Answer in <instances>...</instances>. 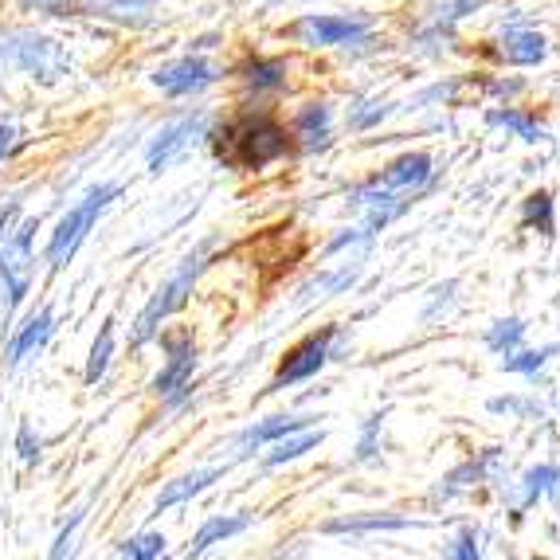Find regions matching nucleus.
I'll return each mask as SVG.
<instances>
[{"label":"nucleus","instance_id":"1","mask_svg":"<svg viewBox=\"0 0 560 560\" xmlns=\"http://www.w3.org/2000/svg\"><path fill=\"white\" fill-rule=\"evenodd\" d=\"M114 200H121L118 180H98V185L86 188L83 197L59 215L56 228H51V235H47V243H44L47 271L51 275L67 271V262L75 259V252L86 243V235L94 232V224L114 208Z\"/></svg>","mask_w":560,"mask_h":560},{"label":"nucleus","instance_id":"2","mask_svg":"<svg viewBox=\"0 0 560 560\" xmlns=\"http://www.w3.org/2000/svg\"><path fill=\"white\" fill-rule=\"evenodd\" d=\"M208 141H212L215 158L232 161L240 168H262L287 158L290 150L287 130L267 114H252V118L232 121V126H220V130L208 133Z\"/></svg>","mask_w":560,"mask_h":560},{"label":"nucleus","instance_id":"3","mask_svg":"<svg viewBox=\"0 0 560 560\" xmlns=\"http://www.w3.org/2000/svg\"><path fill=\"white\" fill-rule=\"evenodd\" d=\"M36 232L39 215H24L16 220L0 247V322H12L24 299L32 294V279H36Z\"/></svg>","mask_w":560,"mask_h":560},{"label":"nucleus","instance_id":"4","mask_svg":"<svg viewBox=\"0 0 560 560\" xmlns=\"http://www.w3.org/2000/svg\"><path fill=\"white\" fill-rule=\"evenodd\" d=\"M0 67H12L36 83H59L71 71V56L59 39L32 28H0Z\"/></svg>","mask_w":560,"mask_h":560},{"label":"nucleus","instance_id":"5","mask_svg":"<svg viewBox=\"0 0 560 560\" xmlns=\"http://www.w3.org/2000/svg\"><path fill=\"white\" fill-rule=\"evenodd\" d=\"M208 247H212V243H205V247H197V252L188 255V259H180V267H177L173 275H168L165 287L153 290L150 306L141 310L138 322H133V329H130V349L150 346L153 337L161 334V322L173 318V314H177V310L185 306L188 294H192V287H197L200 271H205V255H208Z\"/></svg>","mask_w":560,"mask_h":560},{"label":"nucleus","instance_id":"6","mask_svg":"<svg viewBox=\"0 0 560 560\" xmlns=\"http://www.w3.org/2000/svg\"><path fill=\"white\" fill-rule=\"evenodd\" d=\"M153 341L165 349V364H161V373L153 376L150 393L158 396V400H165L168 408H177V404H185L188 393H192L197 346H192V337L188 334H158Z\"/></svg>","mask_w":560,"mask_h":560},{"label":"nucleus","instance_id":"7","mask_svg":"<svg viewBox=\"0 0 560 560\" xmlns=\"http://www.w3.org/2000/svg\"><path fill=\"white\" fill-rule=\"evenodd\" d=\"M200 138H208L205 114H185V118L161 126V130L150 138V145H145V165H150L153 177H158V173H165V168L177 165V161L185 158V153L192 150V145H197Z\"/></svg>","mask_w":560,"mask_h":560},{"label":"nucleus","instance_id":"8","mask_svg":"<svg viewBox=\"0 0 560 560\" xmlns=\"http://www.w3.org/2000/svg\"><path fill=\"white\" fill-rule=\"evenodd\" d=\"M334 337H337V326H326V329H318V334L302 337L299 346L282 357L279 373H275V381H271V388H267V393H282V388H290V384L318 376L322 369H326L329 357H334V349H329V346H334Z\"/></svg>","mask_w":560,"mask_h":560},{"label":"nucleus","instance_id":"9","mask_svg":"<svg viewBox=\"0 0 560 560\" xmlns=\"http://www.w3.org/2000/svg\"><path fill=\"white\" fill-rule=\"evenodd\" d=\"M51 337H56V310L51 306L28 310V314L9 329V337H4V346H0V361H4V369H20L24 361H32L36 353H44Z\"/></svg>","mask_w":560,"mask_h":560},{"label":"nucleus","instance_id":"10","mask_svg":"<svg viewBox=\"0 0 560 560\" xmlns=\"http://www.w3.org/2000/svg\"><path fill=\"white\" fill-rule=\"evenodd\" d=\"M150 83L168 98H185V94H200L205 86L215 83V67L197 56H185L177 63H161L150 75Z\"/></svg>","mask_w":560,"mask_h":560},{"label":"nucleus","instance_id":"11","mask_svg":"<svg viewBox=\"0 0 560 560\" xmlns=\"http://www.w3.org/2000/svg\"><path fill=\"white\" fill-rule=\"evenodd\" d=\"M369 32L364 20H349V16H306L299 20L290 36L302 39L310 47H334V44H349V39H361Z\"/></svg>","mask_w":560,"mask_h":560},{"label":"nucleus","instance_id":"12","mask_svg":"<svg viewBox=\"0 0 560 560\" xmlns=\"http://www.w3.org/2000/svg\"><path fill=\"white\" fill-rule=\"evenodd\" d=\"M314 420H318V416H267V420H259V423H252L247 431H240L235 447H240V455H252V451H262L267 443L290 435V431L310 428Z\"/></svg>","mask_w":560,"mask_h":560},{"label":"nucleus","instance_id":"13","mask_svg":"<svg viewBox=\"0 0 560 560\" xmlns=\"http://www.w3.org/2000/svg\"><path fill=\"white\" fill-rule=\"evenodd\" d=\"M224 475H228V467H208V470H192V475L173 478V482L158 494V502H153V514H165V510H173V505L192 502V498L205 494L208 486H215Z\"/></svg>","mask_w":560,"mask_h":560},{"label":"nucleus","instance_id":"14","mask_svg":"<svg viewBox=\"0 0 560 560\" xmlns=\"http://www.w3.org/2000/svg\"><path fill=\"white\" fill-rule=\"evenodd\" d=\"M431 173H435V168H431L428 153H404V158H396L393 165L384 168L373 185H381V188H423L431 180Z\"/></svg>","mask_w":560,"mask_h":560},{"label":"nucleus","instance_id":"15","mask_svg":"<svg viewBox=\"0 0 560 560\" xmlns=\"http://www.w3.org/2000/svg\"><path fill=\"white\" fill-rule=\"evenodd\" d=\"M252 525V517L247 514H235V517H208L205 525L197 529V537L188 541V549H185V557H205L212 545H220V541H228V537H235V533H243Z\"/></svg>","mask_w":560,"mask_h":560},{"label":"nucleus","instance_id":"16","mask_svg":"<svg viewBox=\"0 0 560 560\" xmlns=\"http://www.w3.org/2000/svg\"><path fill=\"white\" fill-rule=\"evenodd\" d=\"M114 341H118V322L106 318L103 326H98V334H94L91 341V353H86V369H83V381L86 384H98L106 373H110V361H114Z\"/></svg>","mask_w":560,"mask_h":560},{"label":"nucleus","instance_id":"17","mask_svg":"<svg viewBox=\"0 0 560 560\" xmlns=\"http://www.w3.org/2000/svg\"><path fill=\"white\" fill-rule=\"evenodd\" d=\"M329 121H334V110L326 103H310L294 114V138H306L310 150H318L329 141Z\"/></svg>","mask_w":560,"mask_h":560},{"label":"nucleus","instance_id":"18","mask_svg":"<svg viewBox=\"0 0 560 560\" xmlns=\"http://www.w3.org/2000/svg\"><path fill=\"white\" fill-rule=\"evenodd\" d=\"M322 440H326V431H310L302 428V435H282V440L271 443V455L262 458V467H282V463H294V458L310 455L314 447H322Z\"/></svg>","mask_w":560,"mask_h":560},{"label":"nucleus","instance_id":"19","mask_svg":"<svg viewBox=\"0 0 560 560\" xmlns=\"http://www.w3.org/2000/svg\"><path fill=\"white\" fill-rule=\"evenodd\" d=\"M545 56H549V44H545V36H537V32H514V36L502 39L505 63L533 67V63H541Z\"/></svg>","mask_w":560,"mask_h":560},{"label":"nucleus","instance_id":"20","mask_svg":"<svg viewBox=\"0 0 560 560\" xmlns=\"http://www.w3.org/2000/svg\"><path fill=\"white\" fill-rule=\"evenodd\" d=\"M557 353H560V341H552V346H541V349H510V353H502V373L537 376Z\"/></svg>","mask_w":560,"mask_h":560},{"label":"nucleus","instance_id":"21","mask_svg":"<svg viewBox=\"0 0 560 560\" xmlns=\"http://www.w3.org/2000/svg\"><path fill=\"white\" fill-rule=\"evenodd\" d=\"M494 458H498V451H482L478 458H470V463H463L458 470H451V475L443 478V486H440V498H455L463 486L482 482V478L490 475V467H494Z\"/></svg>","mask_w":560,"mask_h":560},{"label":"nucleus","instance_id":"22","mask_svg":"<svg viewBox=\"0 0 560 560\" xmlns=\"http://www.w3.org/2000/svg\"><path fill=\"white\" fill-rule=\"evenodd\" d=\"M243 83L252 91H282L287 86V63L282 59H252L243 67Z\"/></svg>","mask_w":560,"mask_h":560},{"label":"nucleus","instance_id":"23","mask_svg":"<svg viewBox=\"0 0 560 560\" xmlns=\"http://www.w3.org/2000/svg\"><path fill=\"white\" fill-rule=\"evenodd\" d=\"M486 121H490V126H505V130H514L517 138L529 141V145H537V141L549 138L541 121L529 118V114H522V110H510V106H505V110H490L486 114Z\"/></svg>","mask_w":560,"mask_h":560},{"label":"nucleus","instance_id":"24","mask_svg":"<svg viewBox=\"0 0 560 560\" xmlns=\"http://www.w3.org/2000/svg\"><path fill=\"white\" fill-rule=\"evenodd\" d=\"M522 220H525V228H537L545 240H552V235H557V208H552L549 192H533V197H525Z\"/></svg>","mask_w":560,"mask_h":560},{"label":"nucleus","instance_id":"25","mask_svg":"<svg viewBox=\"0 0 560 560\" xmlns=\"http://www.w3.org/2000/svg\"><path fill=\"white\" fill-rule=\"evenodd\" d=\"M165 533H133V537H121L114 545L118 557H130V560H158L165 557Z\"/></svg>","mask_w":560,"mask_h":560},{"label":"nucleus","instance_id":"26","mask_svg":"<svg viewBox=\"0 0 560 560\" xmlns=\"http://www.w3.org/2000/svg\"><path fill=\"white\" fill-rule=\"evenodd\" d=\"M522 337H525V322L522 318H502V322H494V326L486 329V349L502 357V353H510V349L522 346Z\"/></svg>","mask_w":560,"mask_h":560},{"label":"nucleus","instance_id":"27","mask_svg":"<svg viewBox=\"0 0 560 560\" xmlns=\"http://www.w3.org/2000/svg\"><path fill=\"white\" fill-rule=\"evenodd\" d=\"M416 525L411 517H341V522H326L322 533H364V529H408Z\"/></svg>","mask_w":560,"mask_h":560},{"label":"nucleus","instance_id":"28","mask_svg":"<svg viewBox=\"0 0 560 560\" xmlns=\"http://www.w3.org/2000/svg\"><path fill=\"white\" fill-rule=\"evenodd\" d=\"M557 482H560V467H552V463H545V467H533L529 475L522 478V490H525L522 505H533L541 494L557 490Z\"/></svg>","mask_w":560,"mask_h":560},{"label":"nucleus","instance_id":"29","mask_svg":"<svg viewBox=\"0 0 560 560\" xmlns=\"http://www.w3.org/2000/svg\"><path fill=\"white\" fill-rule=\"evenodd\" d=\"M353 279H357V271H337V275H322V279H314L306 290H302V306L306 302H314V299H329L334 290H346V287H353Z\"/></svg>","mask_w":560,"mask_h":560},{"label":"nucleus","instance_id":"30","mask_svg":"<svg viewBox=\"0 0 560 560\" xmlns=\"http://www.w3.org/2000/svg\"><path fill=\"white\" fill-rule=\"evenodd\" d=\"M16 455L24 467H39V463H44V440L36 435L32 423H20L16 428Z\"/></svg>","mask_w":560,"mask_h":560},{"label":"nucleus","instance_id":"31","mask_svg":"<svg viewBox=\"0 0 560 560\" xmlns=\"http://www.w3.org/2000/svg\"><path fill=\"white\" fill-rule=\"evenodd\" d=\"M83 522H86V505L83 510H75L71 514V522L63 525V529L56 533V541H51V549H47V557H71L75 552V537H79V529H83Z\"/></svg>","mask_w":560,"mask_h":560},{"label":"nucleus","instance_id":"32","mask_svg":"<svg viewBox=\"0 0 560 560\" xmlns=\"http://www.w3.org/2000/svg\"><path fill=\"white\" fill-rule=\"evenodd\" d=\"M24 145H28V133L20 130L16 121H0V165L16 161Z\"/></svg>","mask_w":560,"mask_h":560},{"label":"nucleus","instance_id":"33","mask_svg":"<svg viewBox=\"0 0 560 560\" xmlns=\"http://www.w3.org/2000/svg\"><path fill=\"white\" fill-rule=\"evenodd\" d=\"M486 408L494 411V416H525V420H533V416H541V404L533 400H517V396H498V400H490Z\"/></svg>","mask_w":560,"mask_h":560},{"label":"nucleus","instance_id":"34","mask_svg":"<svg viewBox=\"0 0 560 560\" xmlns=\"http://www.w3.org/2000/svg\"><path fill=\"white\" fill-rule=\"evenodd\" d=\"M447 557H458V560H475V557H482V549H478V533H475V529L458 533V541L447 549Z\"/></svg>","mask_w":560,"mask_h":560},{"label":"nucleus","instance_id":"35","mask_svg":"<svg viewBox=\"0 0 560 560\" xmlns=\"http://www.w3.org/2000/svg\"><path fill=\"white\" fill-rule=\"evenodd\" d=\"M16 220H20V197H9L4 205H0V247H4V240H9Z\"/></svg>","mask_w":560,"mask_h":560},{"label":"nucleus","instance_id":"36","mask_svg":"<svg viewBox=\"0 0 560 560\" xmlns=\"http://www.w3.org/2000/svg\"><path fill=\"white\" fill-rule=\"evenodd\" d=\"M557 411H560V404H557Z\"/></svg>","mask_w":560,"mask_h":560}]
</instances>
